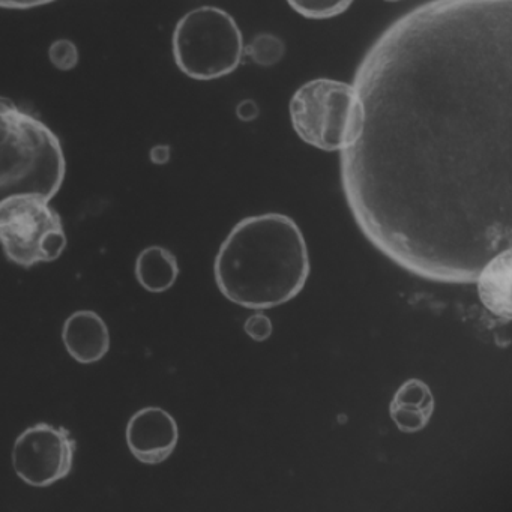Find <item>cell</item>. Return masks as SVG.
<instances>
[{"label":"cell","instance_id":"cell-1","mask_svg":"<svg viewBox=\"0 0 512 512\" xmlns=\"http://www.w3.org/2000/svg\"><path fill=\"white\" fill-rule=\"evenodd\" d=\"M341 185L365 238L425 280L475 283L512 238V0H431L355 74Z\"/></svg>","mask_w":512,"mask_h":512},{"label":"cell","instance_id":"cell-2","mask_svg":"<svg viewBox=\"0 0 512 512\" xmlns=\"http://www.w3.org/2000/svg\"><path fill=\"white\" fill-rule=\"evenodd\" d=\"M214 275L229 301L251 310L278 307L296 298L310 277L307 242L287 215L244 218L221 244Z\"/></svg>","mask_w":512,"mask_h":512},{"label":"cell","instance_id":"cell-3","mask_svg":"<svg viewBox=\"0 0 512 512\" xmlns=\"http://www.w3.org/2000/svg\"><path fill=\"white\" fill-rule=\"evenodd\" d=\"M67 163L59 137L43 121L0 97V202L14 196L52 200Z\"/></svg>","mask_w":512,"mask_h":512},{"label":"cell","instance_id":"cell-4","mask_svg":"<svg viewBox=\"0 0 512 512\" xmlns=\"http://www.w3.org/2000/svg\"><path fill=\"white\" fill-rule=\"evenodd\" d=\"M172 50L182 74L209 82L229 76L239 67L244 56V37L227 11L200 7L176 23Z\"/></svg>","mask_w":512,"mask_h":512},{"label":"cell","instance_id":"cell-5","mask_svg":"<svg viewBox=\"0 0 512 512\" xmlns=\"http://www.w3.org/2000/svg\"><path fill=\"white\" fill-rule=\"evenodd\" d=\"M356 112L358 101L353 85L332 79L304 83L289 104L290 122L299 139L325 152L346 148Z\"/></svg>","mask_w":512,"mask_h":512},{"label":"cell","instance_id":"cell-6","mask_svg":"<svg viewBox=\"0 0 512 512\" xmlns=\"http://www.w3.org/2000/svg\"><path fill=\"white\" fill-rule=\"evenodd\" d=\"M67 244L61 215L49 200L14 196L0 202V247L11 263L32 268L55 262Z\"/></svg>","mask_w":512,"mask_h":512},{"label":"cell","instance_id":"cell-7","mask_svg":"<svg viewBox=\"0 0 512 512\" xmlns=\"http://www.w3.org/2000/svg\"><path fill=\"white\" fill-rule=\"evenodd\" d=\"M76 449V440L67 428L40 422L17 437L14 472L32 487H50L70 475Z\"/></svg>","mask_w":512,"mask_h":512},{"label":"cell","instance_id":"cell-8","mask_svg":"<svg viewBox=\"0 0 512 512\" xmlns=\"http://www.w3.org/2000/svg\"><path fill=\"white\" fill-rule=\"evenodd\" d=\"M125 436L131 454L140 463L155 466L166 461L175 451L179 428L167 410L149 406L131 416Z\"/></svg>","mask_w":512,"mask_h":512},{"label":"cell","instance_id":"cell-9","mask_svg":"<svg viewBox=\"0 0 512 512\" xmlns=\"http://www.w3.org/2000/svg\"><path fill=\"white\" fill-rule=\"evenodd\" d=\"M62 340L71 358L80 364L101 361L110 349V332L100 314L80 310L64 323Z\"/></svg>","mask_w":512,"mask_h":512},{"label":"cell","instance_id":"cell-10","mask_svg":"<svg viewBox=\"0 0 512 512\" xmlns=\"http://www.w3.org/2000/svg\"><path fill=\"white\" fill-rule=\"evenodd\" d=\"M511 248L491 257L476 277L479 299L494 316L511 320Z\"/></svg>","mask_w":512,"mask_h":512},{"label":"cell","instance_id":"cell-11","mask_svg":"<svg viewBox=\"0 0 512 512\" xmlns=\"http://www.w3.org/2000/svg\"><path fill=\"white\" fill-rule=\"evenodd\" d=\"M434 412V397L430 386L419 379H409L397 389L389 415L401 433H418L424 430Z\"/></svg>","mask_w":512,"mask_h":512},{"label":"cell","instance_id":"cell-12","mask_svg":"<svg viewBox=\"0 0 512 512\" xmlns=\"http://www.w3.org/2000/svg\"><path fill=\"white\" fill-rule=\"evenodd\" d=\"M134 272L143 289L151 293L167 292L178 280V259L167 248L152 245L139 254Z\"/></svg>","mask_w":512,"mask_h":512},{"label":"cell","instance_id":"cell-13","mask_svg":"<svg viewBox=\"0 0 512 512\" xmlns=\"http://www.w3.org/2000/svg\"><path fill=\"white\" fill-rule=\"evenodd\" d=\"M247 58L260 67H274L286 55V44L274 34H259L244 47Z\"/></svg>","mask_w":512,"mask_h":512},{"label":"cell","instance_id":"cell-14","mask_svg":"<svg viewBox=\"0 0 512 512\" xmlns=\"http://www.w3.org/2000/svg\"><path fill=\"white\" fill-rule=\"evenodd\" d=\"M299 16L310 20H328L349 10L353 0H286Z\"/></svg>","mask_w":512,"mask_h":512},{"label":"cell","instance_id":"cell-15","mask_svg":"<svg viewBox=\"0 0 512 512\" xmlns=\"http://www.w3.org/2000/svg\"><path fill=\"white\" fill-rule=\"evenodd\" d=\"M49 58L53 67L61 71H70L79 64V50L70 40H58L50 46Z\"/></svg>","mask_w":512,"mask_h":512},{"label":"cell","instance_id":"cell-16","mask_svg":"<svg viewBox=\"0 0 512 512\" xmlns=\"http://www.w3.org/2000/svg\"><path fill=\"white\" fill-rule=\"evenodd\" d=\"M245 334L256 341V343H263L268 340L274 331L271 319L266 314L254 313L253 316L248 317L247 322L244 325Z\"/></svg>","mask_w":512,"mask_h":512},{"label":"cell","instance_id":"cell-17","mask_svg":"<svg viewBox=\"0 0 512 512\" xmlns=\"http://www.w3.org/2000/svg\"><path fill=\"white\" fill-rule=\"evenodd\" d=\"M56 0H0V8L4 10L25 11L32 8L44 7L53 4Z\"/></svg>","mask_w":512,"mask_h":512},{"label":"cell","instance_id":"cell-18","mask_svg":"<svg viewBox=\"0 0 512 512\" xmlns=\"http://www.w3.org/2000/svg\"><path fill=\"white\" fill-rule=\"evenodd\" d=\"M385 2H401V0H385Z\"/></svg>","mask_w":512,"mask_h":512}]
</instances>
